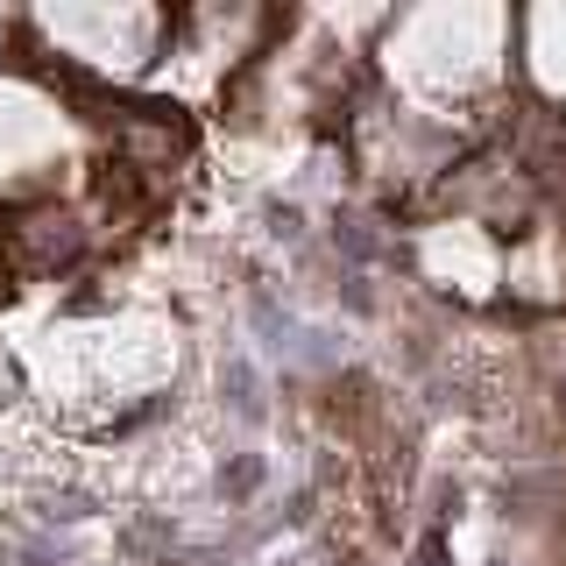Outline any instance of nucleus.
I'll return each mask as SVG.
<instances>
[{
	"mask_svg": "<svg viewBox=\"0 0 566 566\" xmlns=\"http://www.w3.org/2000/svg\"><path fill=\"white\" fill-rule=\"evenodd\" d=\"M220 389H227V403H234V418H248V424L262 418V382H255V368H248V361H227L220 368Z\"/></svg>",
	"mask_w": 566,
	"mask_h": 566,
	"instance_id": "1",
	"label": "nucleus"
},
{
	"mask_svg": "<svg viewBox=\"0 0 566 566\" xmlns=\"http://www.w3.org/2000/svg\"><path fill=\"white\" fill-rule=\"evenodd\" d=\"M333 241H340L354 262H376V255H382V241L368 234V220H333Z\"/></svg>",
	"mask_w": 566,
	"mask_h": 566,
	"instance_id": "2",
	"label": "nucleus"
},
{
	"mask_svg": "<svg viewBox=\"0 0 566 566\" xmlns=\"http://www.w3.org/2000/svg\"><path fill=\"white\" fill-rule=\"evenodd\" d=\"M255 482H262V460H234V468L220 474V489H227V495H248Z\"/></svg>",
	"mask_w": 566,
	"mask_h": 566,
	"instance_id": "3",
	"label": "nucleus"
}]
</instances>
